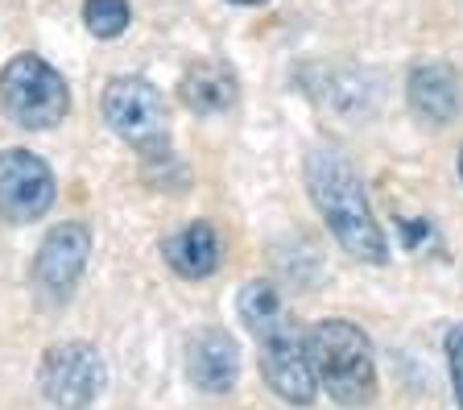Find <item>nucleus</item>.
<instances>
[{
    "instance_id": "1",
    "label": "nucleus",
    "mask_w": 463,
    "mask_h": 410,
    "mask_svg": "<svg viewBox=\"0 0 463 410\" xmlns=\"http://www.w3.org/2000/svg\"><path fill=\"white\" fill-rule=\"evenodd\" d=\"M241 307L244 328L252 332L260 348V377L289 406H310L318 394L315 369H310V352H307V332L298 328V319L286 311L281 294L273 282H249L236 299Z\"/></svg>"
},
{
    "instance_id": "2",
    "label": "nucleus",
    "mask_w": 463,
    "mask_h": 410,
    "mask_svg": "<svg viewBox=\"0 0 463 410\" xmlns=\"http://www.w3.org/2000/svg\"><path fill=\"white\" fill-rule=\"evenodd\" d=\"M307 191L327 233L335 236L347 257L368 265L385 262L389 244L376 224L373 204H368L364 178L352 170V162L339 149H310L307 154Z\"/></svg>"
},
{
    "instance_id": "3",
    "label": "nucleus",
    "mask_w": 463,
    "mask_h": 410,
    "mask_svg": "<svg viewBox=\"0 0 463 410\" xmlns=\"http://www.w3.org/2000/svg\"><path fill=\"white\" fill-rule=\"evenodd\" d=\"M307 352L315 381L339 406H368L376 398L373 344L352 319H318L307 332Z\"/></svg>"
},
{
    "instance_id": "4",
    "label": "nucleus",
    "mask_w": 463,
    "mask_h": 410,
    "mask_svg": "<svg viewBox=\"0 0 463 410\" xmlns=\"http://www.w3.org/2000/svg\"><path fill=\"white\" fill-rule=\"evenodd\" d=\"M0 104L21 129H54L71 112V91L46 59L17 54L0 71Z\"/></svg>"
},
{
    "instance_id": "5",
    "label": "nucleus",
    "mask_w": 463,
    "mask_h": 410,
    "mask_svg": "<svg viewBox=\"0 0 463 410\" xmlns=\"http://www.w3.org/2000/svg\"><path fill=\"white\" fill-rule=\"evenodd\" d=\"M104 120L125 137L133 149L145 157H157L170 149V117H165V100L149 79L116 75L104 88Z\"/></svg>"
},
{
    "instance_id": "6",
    "label": "nucleus",
    "mask_w": 463,
    "mask_h": 410,
    "mask_svg": "<svg viewBox=\"0 0 463 410\" xmlns=\"http://www.w3.org/2000/svg\"><path fill=\"white\" fill-rule=\"evenodd\" d=\"M104 386V361L87 340L54 344L42 361V394L58 410H87Z\"/></svg>"
},
{
    "instance_id": "7",
    "label": "nucleus",
    "mask_w": 463,
    "mask_h": 410,
    "mask_svg": "<svg viewBox=\"0 0 463 410\" xmlns=\"http://www.w3.org/2000/svg\"><path fill=\"white\" fill-rule=\"evenodd\" d=\"M54 207V175L29 149H0V215L9 224H29Z\"/></svg>"
},
{
    "instance_id": "8",
    "label": "nucleus",
    "mask_w": 463,
    "mask_h": 410,
    "mask_svg": "<svg viewBox=\"0 0 463 410\" xmlns=\"http://www.w3.org/2000/svg\"><path fill=\"white\" fill-rule=\"evenodd\" d=\"M87 253H91V233L87 224H58L50 228V236L42 241L38 262H33V282L50 294V299H67L83 278Z\"/></svg>"
},
{
    "instance_id": "9",
    "label": "nucleus",
    "mask_w": 463,
    "mask_h": 410,
    "mask_svg": "<svg viewBox=\"0 0 463 410\" xmlns=\"http://www.w3.org/2000/svg\"><path fill=\"white\" fill-rule=\"evenodd\" d=\"M186 377L207 394H228L241 377V352L228 332H199L186 344Z\"/></svg>"
},
{
    "instance_id": "10",
    "label": "nucleus",
    "mask_w": 463,
    "mask_h": 410,
    "mask_svg": "<svg viewBox=\"0 0 463 410\" xmlns=\"http://www.w3.org/2000/svg\"><path fill=\"white\" fill-rule=\"evenodd\" d=\"M410 104H414V112L426 117L430 125H451L463 104L459 75H455L451 62L434 59V62L414 67V75H410Z\"/></svg>"
},
{
    "instance_id": "11",
    "label": "nucleus",
    "mask_w": 463,
    "mask_h": 410,
    "mask_svg": "<svg viewBox=\"0 0 463 410\" xmlns=\"http://www.w3.org/2000/svg\"><path fill=\"white\" fill-rule=\"evenodd\" d=\"M162 253L174 273L199 282V278H212L220 270V236H215V228L207 220H194V224H186L183 233H174L162 244Z\"/></svg>"
},
{
    "instance_id": "12",
    "label": "nucleus",
    "mask_w": 463,
    "mask_h": 410,
    "mask_svg": "<svg viewBox=\"0 0 463 410\" xmlns=\"http://www.w3.org/2000/svg\"><path fill=\"white\" fill-rule=\"evenodd\" d=\"M178 96H183V104L191 108V112L215 117V112L236 104V75H232V67H223V62H215V59L194 62L183 75V83H178Z\"/></svg>"
},
{
    "instance_id": "13",
    "label": "nucleus",
    "mask_w": 463,
    "mask_h": 410,
    "mask_svg": "<svg viewBox=\"0 0 463 410\" xmlns=\"http://www.w3.org/2000/svg\"><path fill=\"white\" fill-rule=\"evenodd\" d=\"M83 21L96 38H120V33L128 30L133 13H128V0H87Z\"/></svg>"
},
{
    "instance_id": "14",
    "label": "nucleus",
    "mask_w": 463,
    "mask_h": 410,
    "mask_svg": "<svg viewBox=\"0 0 463 410\" xmlns=\"http://www.w3.org/2000/svg\"><path fill=\"white\" fill-rule=\"evenodd\" d=\"M447 365H451V386H455V402L463 410V323L447 328Z\"/></svg>"
},
{
    "instance_id": "15",
    "label": "nucleus",
    "mask_w": 463,
    "mask_h": 410,
    "mask_svg": "<svg viewBox=\"0 0 463 410\" xmlns=\"http://www.w3.org/2000/svg\"><path fill=\"white\" fill-rule=\"evenodd\" d=\"M232 5H265V0H232Z\"/></svg>"
},
{
    "instance_id": "16",
    "label": "nucleus",
    "mask_w": 463,
    "mask_h": 410,
    "mask_svg": "<svg viewBox=\"0 0 463 410\" xmlns=\"http://www.w3.org/2000/svg\"><path fill=\"white\" fill-rule=\"evenodd\" d=\"M459 178H463V146H459Z\"/></svg>"
}]
</instances>
